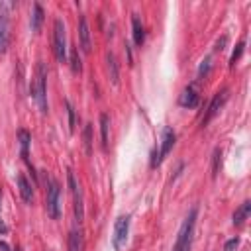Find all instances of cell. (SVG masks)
<instances>
[{"label": "cell", "instance_id": "obj_27", "mask_svg": "<svg viewBox=\"0 0 251 251\" xmlns=\"http://www.w3.org/2000/svg\"><path fill=\"white\" fill-rule=\"evenodd\" d=\"M226 41H227V37L224 35L222 39H218V43H216V51H222L224 49V45H226Z\"/></svg>", "mask_w": 251, "mask_h": 251}, {"label": "cell", "instance_id": "obj_11", "mask_svg": "<svg viewBox=\"0 0 251 251\" xmlns=\"http://www.w3.org/2000/svg\"><path fill=\"white\" fill-rule=\"evenodd\" d=\"M198 100H200V96H198V92H196V88L190 84V86H186L182 92H180V96H178V104L182 106V108H196L198 106Z\"/></svg>", "mask_w": 251, "mask_h": 251}, {"label": "cell", "instance_id": "obj_21", "mask_svg": "<svg viewBox=\"0 0 251 251\" xmlns=\"http://www.w3.org/2000/svg\"><path fill=\"white\" fill-rule=\"evenodd\" d=\"M71 69H73V73H80L82 71V65H80V57H78V49L76 47L71 49Z\"/></svg>", "mask_w": 251, "mask_h": 251}, {"label": "cell", "instance_id": "obj_1", "mask_svg": "<svg viewBox=\"0 0 251 251\" xmlns=\"http://www.w3.org/2000/svg\"><path fill=\"white\" fill-rule=\"evenodd\" d=\"M45 65L39 63L37 69H35V78H33V84H31V96L37 104V110L41 114H47L49 112V104H47V86H45Z\"/></svg>", "mask_w": 251, "mask_h": 251}, {"label": "cell", "instance_id": "obj_19", "mask_svg": "<svg viewBox=\"0 0 251 251\" xmlns=\"http://www.w3.org/2000/svg\"><path fill=\"white\" fill-rule=\"evenodd\" d=\"M82 249V237H80V231L73 229L69 233V251H80Z\"/></svg>", "mask_w": 251, "mask_h": 251}, {"label": "cell", "instance_id": "obj_6", "mask_svg": "<svg viewBox=\"0 0 251 251\" xmlns=\"http://www.w3.org/2000/svg\"><path fill=\"white\" fill-rule=\"evenodd\" d=\"M127 233H129V216H120L114 224V233H112V245L116 251L124 247V243L127 241Z\"/></svg>", "mask_w": 251, "mask_h": 251}, {"label": "cell", "instance_id": "obj_7", "mask_svg": "<svg viewBox=\"0 0 251 251\" xmlns=\"http://www.w3.org/2000/svg\"><path fill=\"white\" fill-rule=\"evenodd\" d=\"M67 180H69V188H71V194H73V202H75V216H76V222L80 224L84 220V206H82V192H80V186L73 175V171L67 173Z\"/></svg>", "mask_w": 251, "mask_h": 251}, {"label": "cell", "instance_id": "obj_24", "mask_svg": "<svg viewBox=\"0 0 251 251\" xmlns=\"http://www.w3.org/2000/svg\"><path fill=\"white\" fill-rule=\"evenodd\" d=\"M67 112H69V129L75 131V108L69 100H67Z\"/></svg>", "mask_w": 251, "mask_h": 251}, {"label": "cell", "instance_id": "obj_28", "mask_svg": "<svg viewBox=\"0 0 251 251\" xmlns=\"http://www.w3.org/2000/svg\"><path fill=\"white\" fill-rule=\"evenodd\" d=\"M0 251H10V249H8V245H6L4 241H0Z\"/></svg>", "mask_w": 251, "mask_h": 251}, {"label": "cell", "instance_id": "obj_23", "mask_svg": "<svg viewBox=\"0 0 251 251\" xmlns=\"http://www.w3.org/2000/svg\"><path fill=\"white\" fill-rule=\"evenodd\" d=\"M210 67H212V59H210V57H206V59L202 61L200 69H198V76H206V75L210 73Z\"/></svg>", "mask_w": 251, "mask_h": 251}, {"label": "cell", "instance_id": "obj_18", "mask_svg": "<svg viewBox=\"0 0 251 251\" xmlns=\"http://www.w3.org/2000/svg\"><path fill=\"white\" fill-rule=\"evenodd\" d=\"M106 63H108V73H110L112 84H118V82H120V73H118V63H116L114 53H108V55H106Z\"/></svg>", "mask_w": 251, "mask_h": 251}, {"label": "cell", "instance_id": "obj_10", "mask_svg": "<svg viewBox=\"0 0 251 251\" xmlns=\"http://www.w3.org/2000/svg\"><path fill=\"white\" fill-rule=\"evenodd\" d=\"M78 43L84 53L92 51V39H90V27H88L86 16H80V20H78Z\"/></svg>", "mask_w": 251, "mask_h": 251}, {"label": "cell", "instance_id": "obj_16", "mask_svg": "<svg viewBox=\"0 0 251 251\" xmlns=\"http://www.w3.org/2000/svg\"><path fill=\"white\" fill-rule=\"evenodd\" d=\"M108 133H110V116L106 112L100 114V137H102V147L108 149Z\"/></svg>", "mask_w": 251, "mask_h": 251}, {"label": "cell", "instance_id": "obj_30", "mask_svg": "<svg viewBox=\"0 0 251 251\" xmlns=\"http://www.w3.org/2000/svg\"><path fill=\"white\" fill-rule=\"evenodd\" d=\"M14 251H22V249H14Z\"/></svg>", "mask_w": 251, "mask_h": 251}, {"label": "cell", "instance_id": "obj_22", "mask_svg": "<svg viewBox=\"0 0 251 251\" xmlns=\"http://www.w3.org/2000/svg\"><path fill=\"white\" fill-rule=\"evenodd\" d=\"M243 47H245L243 41H239V43L235 45V49H233V53H231V57H229V67H233V65L239 61V57H241V53H243Z\"/></svg>", "mask_w": 251, "mask_h": 251}, {"label": "cell", "instance_id": "obj_20", "mask_svg": "<svg viewBox=\"0 0 251 251\" xmlns=\"http://www.w3.org/2000/svg\"><path fill=\"white\" fill-rule=\"evenodd\" d=\"M82 139H84V151H86V155H90V153H92V126H90V124L84 126Z\"/></svg>", "mask_w": 251, "mask_h": 251}, {"label": "cell", "instance_id": "obj_4", "mask_svg": "<svg viewBox=\"0 0 251 251\" xmlns=\"http://www.w3.org/2000/svg\"><path fill=\"white\" fill-rule=\"evenodd\" d=\"M53 51L59 63L67 61V33H65L63 20H55L53 24Z\"/></svg>", "mask_w": 251, "mask_h": 251}, {"label": "cell", "instance_id": "obj_2", "mask_svg": "<svg viewBox=\"0 0 251 251\" xmlns=\"http://www.w3.org/2000/svg\"><path fill=\"white\" fill-rule=\"evenodd\" d=\"M196 214L198 210L192 208L188 212V216L184 218L180 229H178V235H176V243L173 247V251H190L192 247V237H194V226H196Z\"/></svg>", "mask_w": 251, "mask_h": 251}, {"label": "cell", "instance_id": "obj_5", "mask_svg": "<svg viewBox=\"0 0 251 251\" xmlns=\"http://www.w3.org/2000/svg\"><path fill=\"white\" fill-rule=\"evenodd\" d=\"M175 141H176V133H175L171 127H163V135H161V149H159V151H153V155H151V167H153V169H155V167H159V165H161V161L171 153V149H173Z\"/></svg>", "mask_w": 251, "mask_h": 251}, {"label": "cell", "instance_id": "obj_12", "mask_svg": "<svg viewBox=\"0 0 251 251\" xmlns=\"http://www.w3.org/2000/svg\"><path fill=\"white\" fill-rule=\"evenodd\" d=\"M18 139H20V147H22V159L27 163V167L31 169V163H29V143H31V135L27 129H20L18 131Z\"/></svg>", "mask_w": 251, "mask_h": 251}, {"label": "cell", "instance_id": "obj_26", "mask_svg": "<svg viewBox=\"0 0 251 251\" xmlns=\"http://www.w3.org/2000/svg\"><path fill=\"white\" fill-rule=\"evenodd\" d=\"M237 247H239V239L233 237V239H227V241H226L224 251H237Z\"/></svg>", "mask_w": 251, "mask_h": 251}, {"label": "cell", "instance_id": "obj_25", "mask_svg": "<svg viewBox=\"0 0 251 251\" xmlns=\"http://www.w3.org/2000/svg\"><path fill=\"white\" fill-rule=\"evenodd\" d=\"M220 157H222V151H220V149H216V151H214V167H212V176H216V175H218V169H220Z\"/></svg>", "mask_w": 251, "mask_h": 251}, {"label": "cell", "instance_id": "obj_9", "mask_svg": "<svg viewBox=\"0 0 251 251\" xmlns=\"http://www.w3.org/2000/svg\"><path fill=\"white\" fill-rule=\"evenodd\" d=\"M227 90H222V92H218L214 98H212V102H210V106H208V112H206V116H204V120H202V126H206L222 108H224V104H226V100H227Z\"/></svg>", "mask_w": 251, "mask_h": 251}, {"label": "cell", "instance_id": "obj_17", "mask_svg": "<svg viewBox=\"0 0 251 251\" xmlns=\"http://www.w3.org/2000/svg\"><path fill=\"white\" fill-rule=\"evenodd\" d=\"M249 212H251V202L245 200V202L235 210V214H233V226H241V224L247 220Z\"/></svg>", "mask_w": 251, "mask_h": 251}, {"label": "cell", "instance_id": "obj_14", "mask_svg": "<svg viewBox=\"0 0 251 251\" xmlns=\"http://www.w3.org/2000/svg\"><path fill=\"white\" fill-rule=\"evenodd\" d=\"M18 188H20L22 200L29 204V202L33 200V188H31V184L27 182V178H25L24 175H18Z\"/></svg>", "mask_w": 251, "mask_h": 251}, {"label": "cell", "instance_id": "obj_15", "mask_svg": "<svg viewBox=\"0 0 251 251\" xmlns=\"http://www.w3.org/2000/svg\"><path fill=\"white\" fill-rule=\"evenodd\" d=\"M29 24H31V31H39L41 29V24H43V8H41V4H33V8H31V20H29Z\"/></svg>", "mask_w": 251, "mask_h": 251}, {"label": "cell", "instance_id": "obj_29", "mask_svg": "<svg viewBox=\"0 0 251 251\" xmlns=\"http://www.w3.org/2000/svg\"><path fill=\"white\" fill-rule=\"evenodd\" d=\"M0 200H2V192H0ZM0 231H2V233H4V231H6V226H4V224H2V220H0Z\"/></svg>", "mask_w": 251, "mask_h": 251}, {"label": "cell", "instance_id": "obj_3", "mask_svg": "<svg viewBox=\"0 0 251 251\" xmlns=\"http://www.w3.org/2000/svg\"><path fill=\"white\" fill-rule=\"evenodd\" d=\"M45 208L49 218L59 220L61 216V186L57 180L49 178V186H47V198H45Z\"/></svg>", "mask_w": 251, "mask_h": 251}, {"label": "cell", "instance_id": "obj_8", "mask_svg": "<svg viewBox=\"0 0 251 251\" xmlns=\"http://www.w3.org/2000/svg\"><path fill=\"white\" fill-rule=\"evenodd\" d=\"M8 4H0V53L8 51L10 45V16H8Z\"/></svg>", "mask_w": 251, "mask_h": 251}, {"label": "cell", "instance_id": "obj_13", "mask_svg": "<svg viewBox=\"0 0 251 251\" xmlns=\"http://www.w3.org/2000/svg\"><path fill=\"white\" fill-rule=\"evenodd\" d=\"M131 29H133V41H135V45H143V41H145V27H143V24H141V20H139V16L137 14H131Z\"/></svg>", "mask_w": 251, "mask_h": 251}]
</instances>
